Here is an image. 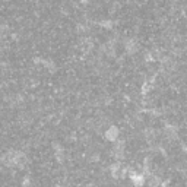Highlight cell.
<instances>
[{
    "label": "cell",
    "instance_id": "2",
    "mask_svg": "<svg viewBox=\"0 0 187 187\" xmlns=\"http://www.w3.org/2000/svg\"><path fill=\"white\" fill-rule=\"evenodd\" d=\"M124 149H126V142L121 139H117L114 142V145H113V157L117 159V161H120V159H123L124 158Z\"/></svg>",
    "mask_w": 187,
    "mask_h": 187
},
{
    "label": "cell",
    "instance_id": "10",
    "mask_svg": "<svg viewBox=\"0 0 187 187\" xmlns=\"http://www.w3.org/2000/svg\"><path fill=\"white\" fill-rule=\"evenodd\" d=\"M91 161H94V162H98V161H99V153H98V152L94 153L92 157H91Z\"/></svg>",
    "mask_w": 187,
    "mask_h": 187
},
{
    "label": "cell",
    "instance_id": "1",
    "mask_svg": "<svg viewBox=\"0 0 187 187\" xmlns=\"http://www.w3.org/2000/svg\"><path fill=\"white\" fill-rule=\"evenodd\" d=\"M129 180H130V183L133 184L135 187H143L145 186V175L142 171H129Z\"/></svg>",
    "mask_w": 187,
    "mask_h": 187
},
{
    "label": "cell",
    "instance_id": "5",
    "mask_svg": "<svg viewBox=\"0 0 187 187\" xmlns=\"http://www.w3.org/2000/svg\"><path fill=\"white\" fill-rule=\"evenodd\" d=\"M145 179H146L145 184H148L149 187H159L162 183V180L157 174H153V173H149L148 175H145Z\"/></svg>",
    "mask_w": 187,
    "mask_h": 187
},
{
    "label": "cell",
    "instance_id": "4",
    "mask_svg": "<svg viewBox=\"0 0 187 187\" xmlns=\"http://www.w3.org/2000/svg\"><path fill=\"white\" fill-rule=\"evenodd\" d=\"M164 136L168 140H175L179 139V129L174 124H165L164 126Z\"/></svg>",
    "mask_w": 187,
    "mask_h": 187
},
{
    "label": "cell",
    "instance_id": "3",
    "mask_svg": "<svg viewBox=\"0 0 187 187\" xmlns=\"http://www.w3.org/2000/svg\"><path fill=\"white\" fill-rule=\"evenodd\" d=\"M119 137H120V129L117 127V126L111 124V126H108V127L105 129V132H104V139L105 140H108L111 143H114Z\"/></svg>",
    "mask_w": 187,
    "mask_h": 187
},
{
    "label": "cell",
    "instance_id": "7",
    "mask_svg": "<svg viewBox=\"0 0 187 187\" xmlns=\"http://www.w3.org/2000/svg\"><path fill=\"white\" fill-rule=\"evenodd\" d=\"M108 170H110V174H111L113 179H119V177H120V171H121V164H120V161L113 162V164L108 167Z\"/></svg>",
    "mask_w": 187,
    "mask_h": 187
},
{
    "label": "cell",
    "instance_id": "6",
    "mask_svg": "<svg viewBox=\"0 0 187 187\" xmlns=\"http://www.w3.org/2000/svg\"><path fill=\"white\" fill-rule=\"evenodd\" d=\"M124 48H126V53L127 54H135V53H137V43L135 41L133 38H129V40H126V43H124Z\"/></svg>",
    "mask_w": 187,
    "mask_h": 187
},
{
    "label": "cell",
    "instance_id": "9",
    "mask_svg": "<svg viewBox=\"0 0 187 187\" xmlns=\"http://www.w3.org/2000/svg\"><path fill=\"white\" fill-rule=\"evenodd\" d=\"M101 26H102V28H105V29H113V26H114V22L110 21V19H107V21H102V22H101Z\"/></svg>",
    "mask_w": 187,
    "mask_h": 187
},
{
    "label": "cell",
    "instance_id": "8",
    "mask_svg": "<svg viewBox=\"0 0 187 187\" xmlns=\"http://www.w3.org/2000/svg\"><path fill=\"white\" fill-rule=\"evenodd\" d=\"M145 137L148 140V143H153L155 140H157V133L153 129H146L145 130Z\"/></svg>",
    "mask_w": 187,
    "mask_h": 187
}]
</instances>
